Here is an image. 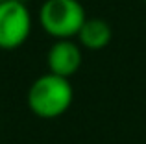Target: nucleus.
Segmentation results:
<instances>
[{"label": "nucleus", "mask_w": 146, "mask_h": 144, "mask_svg": "<svg viewBox=\"0 0 146 144\" xmlns=\"http://www.w3.org/2000/svg\"><path fill=\"white\" fill-rule=\"evenodd\" d=\"M144 4H146V0H144Z\"/></svg>", "instance_id": "obj_7"}, {"label": "nucleus", "mask_w": 146, "mask_h": 144, "mask_svg": "<svg viewBox=\"0 0 146 144\" xmlns=\"http://www.w3.org/2000/svg\"><path fill=\"white\" fill-rule=\"evenodd\" d=\"M28 107L39 118H57L70 107L74 100V90L68 78L57 74H43L28 89Z\"/></svg>", "instance_id": "obj_1"}, {"label": "nucleus", "mask_w": 146, "mask_h": 144, "mask_svg": "<svg viewBox=\"0 0 146 144\" xmlns=\"http://www.w3.org/2000/svg\"><path fill=\"white\" fill-rule=\"evenodd\" d=\"M32 33V15L22 0L0 2V50H15Z\"/></svg>", "instance_id": "obj_3"}, {"label": "nucleus", "mask_w": 146, "mask_h": 144, "mask_svg": "<svg viewBox=\"0 0 146 144\" xmlns=\"http://www.w3.org/2000/svg\"><path fill=\"white\" fill-rule=\"evenodd\" d=\"M87 20L80 0H44L39 9V22L54 39H72Z\"/></svg>", "instance_id": "obj_2"}, {"label": "nucleus", "mask_w": 146, "mask_h": 144, "mask_svg": "<svg viewBox=\"0 0 146 144\" xmlns=\"http://www.w3.org/2000/svg\"><path fill=\"white\" fill-rule=\"evenodd\" d=\"M78 41L89 50H102L113 39V30L104 18H87L78 32Z\"/></svg>", "instance_id": "obj_5"}, {"label": "nucleus", "mask_w": 146, "mask_h": 144, "mask_svg": "<svg viewBox=\"0 0 146 144\" xmlns=\"http://www.w3.org/2000/svg\"><path fill=\"white\" fill-rule=\"evenodd\" d=\"M0 2H6V0H0Z\"/></svg>", "instance_id": "obj_6"}, {"label": "nucleus", "mask_w": 146, "mask_h": 144, "mask_svg": "<svg viewBox=\"0 0 146 144\" xmlns=\"http://www.w3.org/2000/svg\"><path fill=\"white\" fill-rule=\"evenodd\" d=\"M83 61L82 48L78 43L70 39H56V43L48 48L46 54V65L48 72L63 78H70L80 70Z\"/></svg>", "instance_id": "obj_4"}]
</instances>
